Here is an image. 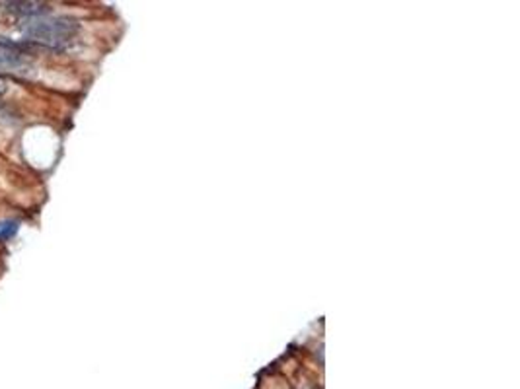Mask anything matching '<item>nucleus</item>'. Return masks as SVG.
Listing matches in <instances>:
<instances>
[{
    "label": "nucleus",
    "mask_w": 520,
    "mask_h": 389,
    "mask_svg": "<svg viewBox=\"0 0 520 389\" xmlns=\"http://www.w3.org/2000/svg\"><path fill=\"white\" fill-rule=\"evenodd\" d=\"M78 22L68 16H49L36 18L24 27V36L31 43L43 45L53 51H63L74 41L78 34Z\"/></svg>",
    "instance_id": "obj_1"
},
{
    "label": "nucleus",
    "mask_w": 520,
    "mask_h": 389,
    "mask_svg": "<svg viewBox=\"0 0 520 389\" xmlns=\"http://www.w3.org/2000/svg\"><path fill=\"white\" fill-rule=\"evenodd\" d=\"M0 74H12V76H29L31 63L18 53L14 45H0Z\"/></svg>",
    "instance_id": "obj_2"
},
{
    "label": "nucleus",
    "mask_w": 520,
    "mask_h": 389,
    "mask_svg": "<svg viewBox=\"0 0 520 389\" xmlns=\"http://www.w3.org/2000/svg\"><path fill=\"white\" fill-rule=\"evenodd\" d=\"M2 6L18 16H36V14H43L47 4L43 2H2Z\"/></svg>",
    "instance_id": "obj_3"
},
{
    "label": "nucleus",
    "mask_w": 520,
    "mask_h": 389,
    "mask_svg": "<svg viewBox=\"0 0 520 389\" xmlns=\"http://www.w3.org/2000/svg\"><path fill=\"white\" fill-rule=\"evenodd\" d=\"M20 224L16 220H0V242H8L18 234Z\"/></svg>",
    "instance_id": "obj_4"
},
{
    "label": "nucleus",
    "mask_w": 520,
    "mask_h": 389,
    "mask_svg": "<svg viewBox=\"0 0 520 389\" xmlns=\"http://www.w3.org/2000/svg\"><path fill=\"white\" fill-rule=\"evenodd\" d=\"M4 91H6V84H4V80L0 78V96H2Z\"/></svg>",
    "instance_id": "obj_5"
}]
</instances>
